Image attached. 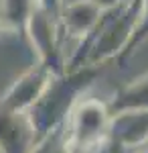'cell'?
Here are the masks:
<instances>
[{"mask_svg":"<svg viewBox=\"0 0 148 153\" xmlns=\"http://www.w3.org/2000/svg\"><path fill=\"white\" fill-rule=\"evenodd\" d=\"M106 108L110 117L122 112H148V74L122 88Z\"/></svg>","mask_w":148,"mask_h":153,"instance_id":"6da1fadb","label":"cell"},{"mask_svg":"<svg viewBox=\"0 0 148 153\" xmlns=\"http://www.w3.org/2000/svg\"><path fill=\"white\" fill-rule=\"evenodd\" d=\"M100 10H106V8H114L118 2H122V0H91Z\"/></svg>","mask_w":148,"mask_h":153,"instance_id":"7a4b0ae2","label":"cell"}]
</instances>
